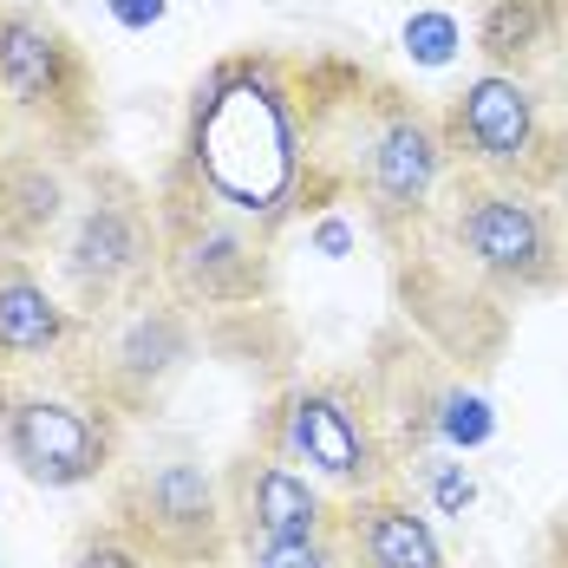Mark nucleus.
Here are the masks:
<instances>
[{
  "mask_svg": "<svg viewBox=\"0 0 568 568\" xmlns=\"http://www.w3.org/2000/svg\"><path fill=\"white\" fill-rule=\"evenodd\" d=\"M334 85L301 79V118H307V203L334 210L341 196H359L366 216L405 242L432 223L438 196L452 190V144L438 112L405 99L398 85L373 72L327 65Z\"/></svg>",
  "mask_w": 568,
  "mask_h": 568,
  "instance_id": "f257e3e1",
  "label": "nucleus"
},
{
  "mask_svg": "<svg viewBox=\"0 0 568 568\" xmlns=\"http://www.w3.org/2000/svg\"><path fill=\"white\" fill-rule=\"evenodd\" d=\"M176 183L223 203L229 216L255 229H275L307 203V118H301V79L268 53L216 59L183 124Z\"/></svg>",
  "mask_w": 568,
  "mask_h": 568,
  "instance_id": "f03ea898",
  "label": "nucleus"
},
{
  "mask_svg": "<svg viewBox=\"0 0 568 568\" xmlns=\"http://www.w3.org/2000/svg\"><path fill=\"white\" fill-rule=\"evenodd\" d=\"M164 282V210L124 171H85L53 242V287L79 321H99Z\"/></svg>",
  "mask_w": 568,
  "mask_h": 568,
  "instance_id": "7ed1b4c3",
  "label": "nucleus"
},
{
  "mask_svg": "<svg viewBox=\"0 0 568 568\" xmlns=\"http://www.w3.org/2000/svg\"><path fill=\"white\" fill-rule=\"evenodd\" d=\"M158 210H164V287L203 321V334L255 327L275 307V255H268L275 229L229 216L190 183H171Z\"/></svg>",
  "mask_w": 568,
  "mask_h": 568,
  "instance_id": "20e7f679",
  "label": "nucleus"
},
{
  "mask_svg": "<svg viewBox=\"0 0 568 568\" xmlns=\"http://www.w3.org/2000/svg\"><path fill=\"white\" fill-rule=\"evenodd\" d=\"M438 124L464 176L516 183L536 196L568 176V99H542V72L477 65L445 99Z\"/></svg>",
  "mask_w": 568,
  "mask_h": 568,
  "instance_id": "39448f33",
  "label": "nucleus"
},
{
  "mask_svg": "<svg viewBox=\"0 0 568 568\" xmlns=\"http://www.w3.org/2000/svg\"><path fill=\"white\" fill-rule=\"evenodd\" d=\"M0 452L40 490H85L118 470L124 418L72 359L47 373H0Z\"/></svg>",
  "mask_w": 568,
  "mask_h": 568,
  "instance_id": "423d86ee",
  "label": "nucleus"
},
{
  "mask_svg": "<svg viewBox=\"0 0 568 568\" xmlns=\"http://www.w3.org/2000/svg\"><path fill=\"white\" fill-rule=\"evenodd\" d=\"M196 353H203V321L158 282L138 301L85 321V341L72 353V366L131 425V418H151L176 393V379L196 366Z\"/></svg>",
  "mask_w": 568,
  "mask_h": 568,
  "instance_id": "0eeeda50",
  "label": "nucleus"
},
{
  "mask_svg": "<svg viewBox=\"0 0 568 568\" xmlns=\"http://www.w3.org/2000/svg\"><path fill=\"white\" fill-rule=\"evenodd\" d=\"M112 523L164 568H223L235 549L223 477L183 452L112 470Z\"/></svg>",
  "mask_w": 568,
  "mask_h": 568,
  "instance_id": "6e6552de",
  "label": "nucleus"
},
{
  "mask_svg": "<svg viewBox=\"0 0 568 568\" xmlns=\"http://www.w3.org/2000/svg\"><path fill=\"white\" fill-rule=\"evenodd\" d=\"M262 438L287 464H301L307 477H321L334 497H366L379 484H398L393 445H386V425H379L373 398L359 386H341V379L287 386L262 418Z\"/></svg>",
  "mask_w": 568,
  "mask_h": 568,
  "instance_id": "1a4fd4ad",
  "label": "nucleus"
},
{
  "mask_svg": "<svg viewBox=\"0 0 568 568\" xmlns=\"http://www.w3.org/2000/svg\"><path fill=\"white\" fill-rule=\"evenodd\" d=\"M0 105L33 118L53 144L92 138V65L53 13L7 0L0 7Z\"/></svg>",
  "mask_w": 568,
  "mask_h": 568,
  "instance_id": "9d476101",
  "label": "nucleus"
},
{
  "mask_svg": "<svg viewBox=\"0 0 568 568\" xmlns=\"http://www.w3.org/2000/svg\"><path fill=\"white\" fill-rule=\"evenodd\" d=\"M223 504H229L235 549H255V542H327V536H341V510H346V497H334L301 464H287L262 432L223 470Z\"/></svg>",
  "mask_w": 568,
  "mask_h": 568,
  "instance_id": "9b49d317",
  "label": "nucleus"
},
{
  "mask_svg": "<svg viewBox=\"0 0 568 568\" xmlns=\"http://www.w3.org/2000/svg\"><path fill=\"white\" fill-rule=\"evenodd\" d=\"M79 341H85V321L33 268V255H7L0 248V373L65 366L79 353Z\"/></svg>",
  "mask_w": 568,
  "mask_h": 568,
  "instance_id": "f8f14e48",
  "label": "nucleus"
},
{
  "mask_svg": "<svg viewBox=\"0 0 568 568\" xmlns=\"http://www.w3.org/2000/svg\"><path fill=\"white\" fill-rule=\"evenodd\" d=\"M72 144H13L0 151V248L7 255H53L59 229L72 216L79 171Z\"/></svg>",
  "mask_w": 568,
  "mask_h": 568,
  "instance_id": "ddd939ff",
  "label": "nucleus"
},
{
  "mask_svg": "<svg viewBox=\"0 0 568 568\" xmlns=\"http://www.w3.org/2000/svg\"><path fill=\"white\" fill-rule=\"evenodd\" d=\"M341 542H346V562L353 568H452L438 523L412 497L405 477L366 490V497H346Z\"/></svg>",
  "mask_w": 568,
  "mask_h": 568,
  "instance_id": "4468645a",
  "label": "nucleus"
},
{
  "mask_svg": "<svg viewBox=\"0 0 568 568\" xmlns=\"http://www.w3.org/2000/svg\"><path fill=\"white\" fill-rule=\"evenodd\" d=\"M470 40L497 72H542L568 47V0H484Z\"/></svg>",
  "mask_w": 568,
  "mask_h": 568,
  "instance_id": "2eb2a0df",
  "label": "nucleus"
},
{
  "mask_svg": "<svg viewBox=\"0 0 568 568\" xmlns=\"http://www.w3.org/2000/svg\"><path fill=\"white\" fill-rule=\"evenodd\" d=\"M398 40H405V53L412 65H452L464 53V20H457L452 7H412V20L398 27Z\"/></svg>",
  "mask_w": 568,
  "mask_h": 568,
  "instance_id": "dca6fc26",
  "label": "nucleus"
},
{
  "mask_svg": "<svg viewBox=\"0 0 568 568\" xmlns=\"http://www.w3.org/2000/svg\"><path fill=\"white\" fill-rule=\"evenodd\" d=\"M65 568H164V562H158V556H144V549H138V542L112 523V516H105V523H92V529L72 542Z\"/></svg>",
  "mask_w": 568,
  "mask_h": 568,
  "instance_id": "f3484780",
  "label": "nucleus"
},
{
  "mask_svg": "<svg viewBox=\"0 0 568 568\" xmlns=\"http://www.w3.org/2000/svg\"><path fill=\"white\" fill-rule=\"evenodd\" d=\"M242 562L248 568H353L341 536H327V542H255V549H242Z\"/></svg>",
  "mask_w": 568,
  "mask_h": 568,
  "instance_id": "a211bd4d",
  "label": "nucleus"
},
{
  "mask_svg": "<svg viewBox=\"0 0 568 568\" xmlns=\"http://www.w3.org/2000/svg\"><path fill=\"white\" fill-rule=\"evenodd\" d=\"M105 13H112V27H124V33H151L171 13V0H105Z\"/></svg>",
  "mask_w": 568,
  "mask_h": 568,
  "instance_id": "6ab92c4d",
  "label": "nucleus"
}]
</instances>
